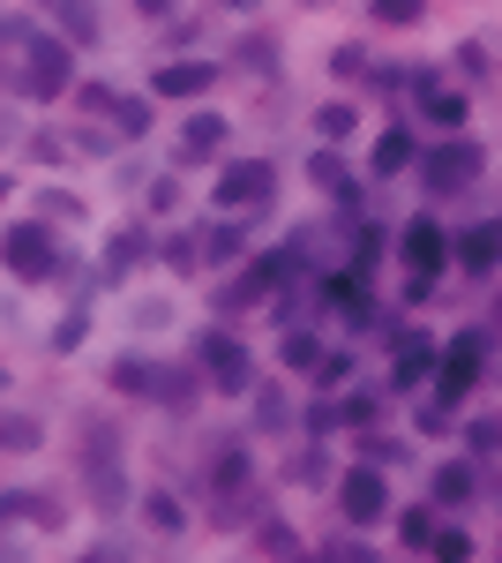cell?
<instances>
[{"label": "cell", "mask_w": 502, "mask_h": 563, "mask_svg": "<svg viewBox=\"0 0 502 563\" xmlns=\"http://www.w3.org/2000/svg\"><path fill=\"white\" fill-rule=\"evenodd\" d=\"M8 90L15 98H68L76 90V38H60V31H38L31 15H8Z\"/></svg>", "instance_id": "obj_1"}, {"label": "cell", "mask_w": 502, "mask_h": 563, "mask_svg": "<svg viewBox=\"0 0 502 563\" xmlns=\"http://www.w3.org/2000/svg\"><path fill=\"white\" fill-rule=\"evenodd\" d=\"M76 474H83L98 511H127V443L105 429V421H90V429L76 435Z\"/></svg>", "instance_id": "obj_2"}, {"label": "cell", "mask_w": 502, "mask_h": 563, "mask_svg": "<svg viewBox=\"0 0 502 563\" xmlns=\"http://www.w3.org/2000/svg\"><path fill=\"white\" fill-rule=\"evenodd\" d=\"M480 174H488V151H480L465 129H450L443 143L420 151V188H427V196H465Z\"/></svg>", "instance_id": "obj_3"}, {"label": "cell", "mask_w": 502, "mask_h": 563, "mask_svg": "<svg viewBox=\"0 0 502 563\" xmlns=\"http://www.w3.org/2000/svg\"><path fill=\"white\" fill-rule=\"evenodd\" d=\"M188 361H203L210 390H225V398H248L263 376H255V353L225 331V323H210V331H196V346H188Z\"/></svg>", "instance_id": "obj_4"}, {"label": "cell", "mask_w": 502, "mask_h": 563, "mask_svg": "<svg viewBox=\"0 0 502 563\" xmlns=\"http://www.w3.org/2000/svg\"><path fill=\"white\" fill-rule=\"evenodd\" d=\"M60 233H53V218H15L8 225V271L23 278V286H45L53 271H60Z\"/></svg>", "instance_id": "obj_5"}, {"label": "cell", "mask_w": 502, "mask_h": 563, "mask_svg": "<svg viewBox=\"0 0 502 563\" xmlns=\"http://www.w3.org/2000/svg\"><path fill=\"white\" fill-rule=\"evenodd\" d=\"M331 488H337V519L345 526H368V533H376V526L390 519V481H382V466H368V459H353Z\"/></svg>", "instance_id": "obj_6"}, {"label": "cell", "mask_w": 502, "mask_h": 563, "mask_svg": "<svg viewBox=\"0 0 502 563\" xmlns=\"http://www.w3.org/2000/svg\"><path fill=\"white\" fill-rule=\"evenodd\" d=\"M270 196H278V166H270V158H225V166H217V188H210L217 211H241V218L263 211Z\"/></svg>", "instance_id": "obj_7"}, {"label": "cell", "mask_w": 502, "mask_h": 563, "mask_svg": "<svg viewBox=\"0 0 502 563\" xmlns=\"http://www.w3.org/2000/svg\"><path fill=\"white\" fill-rule=\"evenodd\" d=\"M480 376H488V331L472 323V331H458V339H443V361H435V398H450V406H458Z\"/></svg>", "instance_id": "obj_8"}, {"label": "cell", "mask_w": 502, "mask_h": 563, "mask_svg": "<svg viewBox=\"0 0 502 563\" xmlns=\"http://www.w3.org/2000/svg\"><path fill=\"white\" fill-rule=\"evenodd\" d=\"M398 263H405V271H420V278H443V271L458 263V233H443L427 211L405 218V225H398Z\"/></svg>", "instance_id": "obj_9"}, {"label": "cell", "mask_w": 502, "mask_h": 563, "mask_svg": "<svg viewBox=\"0 0 502 563\" xmlns=\"http://www.w3.org/2000/svg\"><path fill=\"white\" fill-rule=\"evenodd\" d=\"M293 278V256L278 249V256H255L225 294H217V316H241V308H263V301H278V286Z\"/></svg>", "instance_id": "obj_10"}, {"label": "cell", "mask_w": 502, "mask_h": 563, "mask_svg": "<svg viewBox=\"0 0 502 563\" xmlns=\"http://www.w3.org/2000/svg\"><path fill=\"white\" fill-rule=\"evenodd\" d=\"M443 361V339L435 331H398L390 339V390H420Z\"/></svg>", "instance_id": "obj_11"}, {"label": "cell", "mask_w": 502, "mask_h": 563, "mask_svg": "<svg viewBox=\"0 0 502 563\" xmlns=\"http://www.w3.org/2000/svg\"><path fill=\"white\" fill-rule=\"evenodd\" d=\"M225 113H188L180 121V135H172V166L180 174H196V166H210V158H225Z\"/></svg>", "instance_id": "obj_12"}, {"label": "cell", "mask_w": 502, "mask_h": 563, "mask_svg": "<svg viewBox=\"0 0 502 563\" xmlns=\"http://www.w3.org/2000/svg\"><path fill=\"white\" fill-rule=\"evenodd\" d=\"M150 263V225H113L105 233V263H98V286H121L127 271Z\"/></svg>", "instance_id": "obj_13"}, {"label": "cell", "mask_w": 502, "mask_h": 563, "mask_svg": "<svg viewBox=\"0 0 502 563\" xmlns=\"http://www.w3.org/2000/svg\"><path fill=\"white\" fill-rule=\"evenodd\" d=\"M210 84H217V68H210V60H196V53H172L166 68L150 76V98H203Z\"/></svg>", "instance_id": "obj_14"}, {"label": "cell", "mask_w": 502, "mask_h": 563, "mask_svg": "<svg viewBox=\"0 0 502 563\" xmlns=\"http://www.w3.org/2000/svg\"><path fill=\"white\" fill-rule=\"evenodd\" d=\"M248 481H255L248 443H241V435H217V451H210V488H217V496H248Z\"/></svg>", "instance_id": "obj_15"}, {"label": "cell", "mask_w": 502, "mask_h": 563, "mask_svg": "<svg viewBox=\"0 0 502 563\" xmlns=\"http://www.w3.org/2000/svg\"><path fill=\"white\" fill-rule=\"evenodd\" d=\"M158 376H166V368L143 361V353H113V361H105V390H113V398H158Z\"/></svg>", "instance_id": "obj_16"}, {"label": "cell", "mask_w": 502, "mask_h": 563, "mask_svg": "<svg viewBox=\"0 0 502 563\" xmlns=\"http://www.w3.org/2000/svg\"><path fill=\"white\" fill-rule=\"evenodd\" d=\"M413 98H420V113H427L435 129H465V90L435 84V68H413Z\"/></svg>", "instance_id": "obj_17"}, {"label": "cell", "mask_w": 502, "mask_h": 563, "mask_svg": "<svg viewBox=\"0 0 502 563\" xmlns=\"http://www.w3.org/2000/svg\"><path fill=\"white\" fill-rule=\"evenodd\" d=\"M472 488H480V466H472V451H465V459H443V466L427 474V496H435L443 511H465V504H472Z\"/></svg>", "instance_id": "obj_18"}, {"label": "cell", "mask_w": 502, "mask_h": 563, "mask_svg": "<svg viewBox=\"0 0 502 563\" xmlns=\"http://www.w3.org/2000/svg\"><path fill=\"white\" fill-rule=\"evenodd\" d=\"M458 271H472V278L502 271V225H465L458 233Z\"/></svg>", "instance_id": "obj_19"}, {"label": "cell", "mask_w": 502, "mask_h": 563, "mask_svg": "<svg viewBox=\"0 0 502 563\" xmlns=\"http://www.w3.org/2000/svg\"><path fill=\"white\" fill-rule=\"evenodd\" d=\"M308 180L331 196L337 211H353V174H345V158H337V143H323V151H308Z\"/></svg>", "instance_id": "obj_20"}, {"label": "cell", "mask_w": 502, "mask_h": 563, "mask_svg": "<svg viewBox=\"0 0 502 563\" xmlns=\"http://www.w3.org/2000/svg\"><path fill=\"white\" fill-rule=\"evenodd\" d=\"M405 166H420V143H413V129H382V135H376V151H368V174H376V180H390V174H405Z\"/></svg>", "instance_id": "obj_21"}, {"label": "cell", "mask_w": 502, "mask_h": 563, "mask_svg": "<svg viewBox=\"0 0 502 563\" xmlns=\"http://www.w3.org/2000/svg\"><path fill=\"white\" fill-rule=\"evenodd\" d=\"M53 31H60V38H76V45H98V38H105L98 0H60V8H53Z\"/></svg>", "instance_id": "obj_22"}, {"label": "cell", "mask_w": 502, "mask_h": 563, "mask_svg": "<svg viewBox=\"0 0 502 563\" xmlns=\"http://www.w3.org/2000/svg\"><path fill=\"white\" fill-rule=\"evenodd\" d=\"M196 376H203V361L166 368V376H158V406H166V413H196V398H203V384H196Z\"/></svg>", "instance_id": "obj_23"}, {"label": "cell", "mask_w": 502, "mask_h": 563, "mask_svg": "<svg viewBox=\"0 0 502 563\" xmlns=\"http://www.w3.org/2000/svg\"><path fill=\"white\" fill-rule=\"evenodd\" d=\"M331 68H337V84L390 90V68H376V60H368V45H337V53H331Z\"/></svg>", "instance_id": "obj_24"}, {"label": "cell", "mask_w": 502, "mask_h": 563, "mask_svg": "<svg viewBox=\"0 0 502 563\" xmlns=\"http://www.w3.org/2000/svg\"><path fill=\"white\" fill-rule=\"evenodd\" d=\"M435 511H443L435 496H427V504H405V511H398V541H405V549H435V533H443Z\"/></svg>", "instance_id": "obj_25"}, {"label": "cell", "mask_w": 502, "mask_h": 563, "mask_svg": "<svg viewBox=\"0 0 502 563\" xmlns=\"http://www.w3.org/2000/svg\"><path fill=\"white\" fill-rule=\"evenodd\" d=\"M158 263H166L172 278H196V271H203V233H166V241H158Z\"/></svg>", "instance_id": "obj_26"}, {"label": "cell", "mask_w": 502, "mask_h": 563, "mask_svg": "<svg viewBox=\"0 0 502 563\" xmlns=\"http://www.w3.org/2000/svg\"><path fill=\"white\" fill-rule=\"evenodd\" d=\"M241 249H248V225H241V211H225V218L203 233V256H210V263H233Z\"/></svg>", "instance_id": "obj_27"}, {"label": "cell", "mask_w": 502, "mask_h": 563, "mask_svg": "<svg viewBox=\"0 0 502 563\" xmlns=\"http://www.w3.org/2000/svg\"><path fill=\"white\" fill-rule=\"evenodd\" d=\"M143 519H150V533H188V504L172 488H150L143 496Z\"/></svg>", "instance_id": "obj_28"}, {"label": "cell", "mask_w": 502, "mask_h": 563, "mask_svg": "<svg viewBox=\"0 0 502 563\" xmlns=\"http://www.w3.org/2000/svg\"><path fill=\"white\" fill-rule=\"evenodd\" d=\"M286 481H308V488H323L331 481V459H323V435H308L293 459H286Z\"/></svg>", "instance_id": "obj_29"}, {"label": "cell", "mask_w": 502, "mask_h": 563, "mask_svg": "<svg viewBox=\"0 0 502 563\" xmlns=\"http://www.w3.org/2000/svg\"><path fill=\"white\" fill-rule=\"evenodd\" d=\"M353 129H360V106H345V98H331V106H315V135H323V143H345Z\"/></svg>", "instance_id": "obj_30"}, {"label": "cell", "mask_w": 502, "mask_h": 563, "mask_svg": "<svg viewBox=\"0 0 502 563\" xmlns=\"http://www.w3.org/2000/svg\"><path fill=\"white\" fill-rule=\"evenodd\" d=\"M278 361H286V368H300V376H308V368H315V361H323V339H315V331H300V323H286V346H278Z\"/></svg>", "instance_id": "obj_31"}, {"label": "cell", "mask_w": 502, "mask_h": 563, "mask_svg": "<svg viewBox=\"0 0 502 563\" xmlns=\"http://www.w3.org/2000/svg\"><path fill=\"white\" fill-rule=\"evenodd\" d=\"M248 406H255V429H263V435L286 429V390H278V384H255V390H248Z\"/></svg>", "instance_id": "obj_32"}, {"label": "cell", "mask_w": 502, "mask_h": 563, "mask_svg": "<svg viewBox=\"0 0 502 563\" xmlns=\"http://www.w3.org/2000/svg\"><path fill=\"white\" fill-rule=\"evenodd\" d=\"M465 451H472V459H495V451H502V413H480V421H465Z\"/></svg>", "instance_id": "obj_33"}, {"label": "cell", "mask_w": 502, "mask_h": 563, "mask_svg": "<svg viewBox=\"0 0 502 563\" xmlns=\"http://www.w3.org/2000/svg\"><path fill=\"white\" fill-rule=\"evenodd\" d=\"M113 135H127V143L150 135V98H127V90H121V106H113Z\"/></svg>", "instance_id": "obj_34"}, {"label": "cell", "mask_w": 502, "mask_h": 563, "mask_svg": "<svg viewBox=\"0 0 502 563\" xmlns=\"http://www.w3.org/2000/svg\"><path fill=\"white\" fill-rule=\"evenodd\" d=\"M368 15L390 23V31H413L420 15H427V0H368Z\"/></svg>", "instance_id": "obj_35"}, {"label": "cell", "mask_w": 502, "mask_h": 563, "mask_svg": "<svg viewBox=\"0 0 502 563\" xmlns=\"http://www.w3.org/2000/svg\"><path fill=\"white\" fill-rule=\"evenodd\" d=\"M90 339V308H68L60 323H53V353H76Z\"/></svg>", "instance_id": "obj_36"}, {"label": "cell", "mask_w": 502, "mask_h": 563, "mask_svg": "<svg viewBox=\"0 0 502 563\" xmlns=\"http://www.w3.org/2000/svg\"><path fill=\"white\" fill-rule=\"evenodd\" d=\"M0 443H8V451H38L45 429L31 421V413H8V421H0Z\"/></svg>", "instance_id": "obj_37"}, {"label": "cell", "mask_w": 502, "mask_h": 563, "mask_svg": "<svg viewBox=\"0 0 502 563\" xmlns=\"http://www.w3.org/2000/svg\"><path fill=\"white\" fill-rule=\"evenodd\" d=\"M38 218H53V225L68 218V225H76V218H83V196H68V188H38Z\"/></svg>", "instance_id": "obj_38"}, {"label": "cell", "mask_w": 502, "mask_h": 563, "mask_svg": "<svg viewBox=\"0 0 502 563\" xmlns=\"http://www.w3.org/2000/svg\"><path fill=\"white\" fill-rule=\"evenodd\" d=\"M353 459H368V466H398V459H405V443H398V435H360V443H353Z\"/></svg>", "instance_id": "obj_39"}, {"label": "cell", "mask_w": 502, "mask_h": 563, "mask_svg": "<svg viewBox=\"0 0 502 563\" xmlns=\"http://www.w3.org/2000/svg\"><path fill=\"white\" fill-rule=\"evenodd\" d=\"M255 549H270V556H293V549H300V533H293L286 519H263V526H255Z\"/></svg>", "instance_id": "obj_40"}, {"label": "cell", "mask_w": 502, "mask_h": 563, "mask_svg": "<svg viewBox=\"0 0 502 563\" xmlns=\"http://www.w3.org/2000/svg\"><path fill=\"white\" fill-rule=\"evenodd\" d=\"M345 376H353V353H323V361L308 368V384H315V390H337Z\"/></svg>", "instance_id": "obj_41"}, {"label": "cell", "mask_w": 502, "mask_h": 563, "mask_svg": "<svg viewBox=\"0 0 502 563\" xmlns=\"http://www.w3.org/2000/svg\"><path fill=\"white\" fill-rule=\"evenodd\" d=\"M435 556H443V563H465V556H472V533H465V526H443V533H435Z\"/></svg>", "instance_id": "obj_42"}, {"label": "cell", "mask_w": 502, "mask_h": 563, "mask_svg": "<svg viewBox=\"0 0 502 563\" xmlns=\"http://www.w3.org/2000/svg\"><path fill=\"white\" fill-rule=\"evenodd\" d=\"M76 106H83V113H113V106H121V90H105V84H76Z\"/></svg>", "instance_id": "obj_43"}, {"label": "cell", "mask_w": 502, "mask_h": 563, "mask_svg": "<svg viewBox=\"0 0 502 563\" xmlns=\"http://www.w3.org/2000/svg\"><path fill=\"white\" fill-rule=\"evenodd\" d=\"M172 323V301H135V331H166Z\"/></svg>", "instance_id": "obj_44"}, {"label": "cell", "mask_w": 502, "mask_h": 563, "mask_svg": "<svg viewBox=\"0 0 502 563\" xmlns=\"http://www.w3.org/2000/svg\"><path fill=\"white\" fill-rule=\"evenodd\" d=\"M241 60H255V68L270 76V68H278V45H270V38H241Z\"/></svg>", "instance_id": "obj_45"}, {"label": "cell", "mask_w": 502, "mask_h": 563, "mask_svg": "<svg viewBox=\"0 0 502 563\" xmlns=\"http://www.w3.org/2000/svg\"><path fill=\"white\" fill-rule=\"evenodd\" d=\"M196 38H203V15H188V23H166V45H172V53H180V45H196Z\"/></svg>", "instance_id": "obj_46"}, {"label": "cell", "mask_w": 502, "mask_h": 563, "mask_svg": "<svg viewBox=\"0 0 502 563\" xmlns=\"http://www.w3.org/2000/svg\"><path fill=\"white\" fill-rule=\"evenodd\" d=\"M31 158H38V166H60V135L38 129V135H31Z\"/></svg>", "instance_id": "obj_47"}, {"label": "cell", "mask_w": 502, "mask_h": 563, "mask_svg": "<svg viewBox=\"0 0 502 563\" xmlns=\"http://www.w3.org/2000/svg\"><path fill=\"white\" fill-rule=\"evenodd\" d=\"M337 421H345V413H331V406H308V421H300V429H308V435H331Z\"/></svg>", "instance_id": "obj_48"}, {"label": "cell", "mask_w": 502, "mask_h": 563, "mask_svg": "<svg viewBox=\"0 0 502 563\" xmlns=\"http://www.w3.org/2000/svg\"><path fill=\"white\" fill-rule=\"evenodd\" d=\"M172 203H180V180H150V211H172Z\"/></svg>", "instance_id": "obj_49"}, {"label": "cell", "mask_w": 502, "mask_h": 563, "mask_svg": "<svg viewBox=\"0 0 502 563\" xmlns=\"http://www.w3.org/2000/svg\"><path fill=\"white\" fill-rule=\"evenodd\" d=\"M180 0H135V15H172Z\"/></svg>", "instance_id": "obj_50"}, {"label": "cell", "mask_w": 502, "mask_h": 563, "mask_svg": "<svg viewBox=\"0 0 502 563\" xmlns=\"http://www.w3.org/2000/svg\"><path fill=\"white\" fill-rule=\"evenodd\" d=\"M225 8H248V15H255V0H225Z\"/></svg>", "instance_id": "obj_51"}, {"label": "cell", "mask_w": 502, "mask_h": 563, "mask_svg": "<svg viewBox=\"0 0 502 563\" xmlns=\"http://www.w3.org/2000/svg\"><path fill=\"white\" fill-rule=\"evenodd\" d=\"M300 8H331V0H300Z\"/></svg>", "instance_id": "obj_52"}, {"label": "cell", "mask_w": 502, "mask_h": 563, "mask_svg": "<svg viewBox=\"0 0 502 563\" xmlns=\"http://www.w3.org/2000/svg\"><path fill=\"white\" fill-rule=\"evenodd\" d=\"M53 8H60V0H53Z\"/></svg>", "instance_id": "obj_53"}]
</instances>
